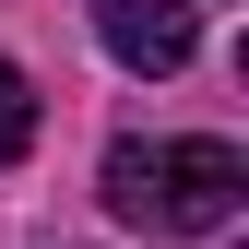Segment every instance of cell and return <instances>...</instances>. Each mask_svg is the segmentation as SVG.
Masks as SVG:
<instances>
[{
	"label": "cell",
	"mask_w": 249,
	"mask_h": 249,
	"mask_svg": "<svg viewBox=\"0 0 249 249\" xmlns=\"http://www.w3.org/2000/svg\"><path fill=\"white\" fill-rule=\"evenodd\" d=\"M107 202L142 237H213V226H237L249 166H237V142H107Z\"/></svg>",
	"instance_id": "obj_1"
},
{
	"label": "cell",
	"mask_w": 249,
	"mask_h": 249,
	"mask_svg": "<svg viewBox=\"0 0 249 249\" xmlns=\"http://www.w3.org/2000/svg\"><path fill=\"white\" fill-rule=\"evenodd\" d=\"M24 142H36V83H24L12 59H0V166H12Z\"/></svg>",
	"instance_id": "obj_3"
},
{
	"label": "cell",
	"mask_w": 249,
	"mask_h": 249,
	"mask_svg": "<svg viewBox=\"0 0 249 249\" xmlns=\"http://www.w3.org/2000/svg\"><path fill=\"white\" fill-rule=\"evenodd\" d=\"M95 36L131 59V71H178V59L202 48V12L190 0H95Z\"/></svg>",
	"instance_id": "obj_2"
}]
</instances>
